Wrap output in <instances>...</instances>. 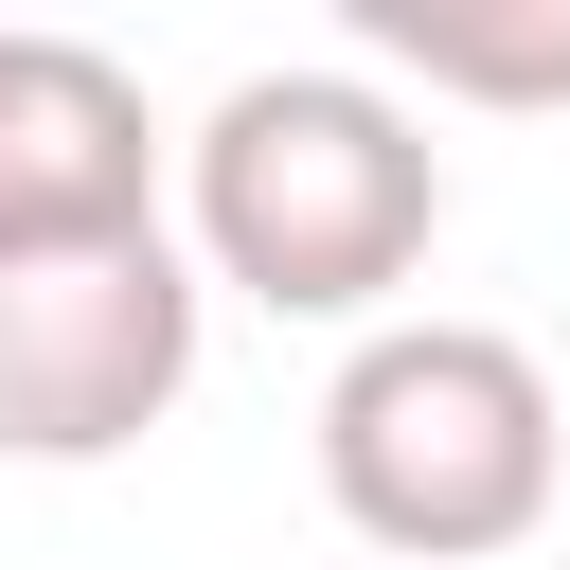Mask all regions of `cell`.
I'll return each instance as SVG.
<instances>
[{
    "instance_id": "obj_5",
    "label": "cell",
    "mask_w": 570,
    "mask_h": 570,
    "mask_svg": "<svg viewBox=\"0 0 570 570\" xmlns=\"http://www.w3.org/2000/svg\"><path fill=\"white\" fill-rule=\"evenodd\" d=\"M356 71L428 89V107H570V0H338Z\"/></svg>"
},
{
    "instance_id": "obj_4",
    "label": "cell",
    "mask_w": 570,
    "mask_h": 570,
    "mask_svg": "<svg viewBox=\"0 0 570 570\" xmlns=\"http://www.w3.org/2000/svg\"><path fill=\"white\" fill-rule=\"evenodd\" d=\"M107 232H160L142 71L89 36H0V249H107Z\"/></svg>"
},
{
    "instance_id": "obj_3",
    "label": "cell",
    "mask_w": 570,
    "mask_h": 570,
    "mask_svg": "<svg viewBox=\"0 0 570 570\" xmlns=\"http://www.w3.org/2000/svg\"><path fill=\"white\" fill-rule=\"evenodd\" d=\"M196 392V249H0V463H125Z\"/></svg>"
},
{
    "instance_id": "obj_2",
    "label": "cell",
    "mask_w": 570,
    "mask_h": 570,
    "mask_svg": "<svg viewBox=\"0 0 570 570\" xmlns=\"http://www.w3.org/2000/svg\"><path fill=\"white\" fill-rule=\"evenodd\" d=\"M552 481H570V410H552L534 338H499V321H374L321 374V499L392 570L517 552L552 517Z\"/></svg>"
},
{
    "instance_id": "obj_1",
    "label": "cell",
    "mask_w": 570,
    "mask_h": 570,
    "mask_svg": "<svg viewBox=\"0 0 570 570\" xmlns=\"http://www.w3.org/2000/svg\"><path fill=\"white\" fill-rule=\"evenodd\" d=\"M178 196L196 267L249 285L267 321H374L445 232V142L374 71H232L214 125L178 142Z\"/></svg>"
}]
</instances>
